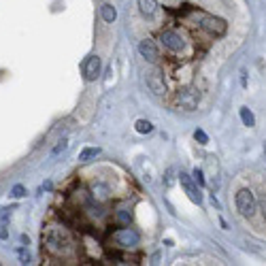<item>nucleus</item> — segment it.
Here are the masks:
<instances>
[{
    "label": "nucleus",
    "mask_w": 266,
    "mask_h": 266,
    "mask_svg": "<svg viewBox=\"0 0 266 266\" xmlns=\"http://www.w3.org/2000/svg\"><path fill=\"white\" fill-rule=\"evenodd\" d=\"M43 243H45V249L54 255H68L75 249L68 230L62 226H47L43 232Z\"/></svg>",
    "instance_id": "obj_1"
},
{
    "label": "nucleus",
    "mask_w": 266,
    "mask_h": 266,
    "mask_svg": "<svg viewBox=\"0 0 266 266\" xmlns=\"http://www.w3.org/2000/svg\"><path fill=\"white\" fill-rule=\"evenodd\" d=\"M11 196H13V198H22V196H26V188H24V186H15V188L11 190Z\"/></svg>",
    "instance_id": "obj_19"
},
{
    "label": "nucleus",
    "mask_w": 266,
    "mask_h": 266,
    "mask_svg": "<svg viewBox=\"0 0 266 266\" xmlns=\"http://www.w3.org/2000/svg\"><path fill=\"white\" fill-rule=\"evenodd\" d=\"M258 209L262 211V215H264V219H266V194H262V196L258 198Z\"/></svg>",
    "instance_id": "obj_20"
},
{
    "label": "nucleus",
    "mask_w": 266,
    "mask_h": 266,
    "mask_svg": "<svg viewBox=\"0 0 266 266\" xmlns=\"http://www.w3.org/2000/svg\"><path fill=\"white\" fill-rule=\"evenodd\" d=\"M117 219H119V221H124V224L130 221V213H128V211H119V213H117Z\"/></svg>",
    "instance_id": "obj_22"
},
{
    "label": "nucleus",
    "mask_w": 266,
    "mask_h": 266,
    "mask_svg": "<svg viewBox=\"0 0 266 266\" xmlns=\"http://www.w3.org/2000/svg\"><path fill=\"white\" fill-rule=\"evenodd\" d=\"M264 149H266V147H264Z\"/></svg>",
    "instance_id": "obj_25"
},
{
    "label": "nucleus",
    "mask_w": 266,
    "mask_h": 266,
    "mask_svg": "<svg viewBox=\"0 0 266 266\" xmlns=\"http://www.w3.org/2000/svg\"><path fill=\"white\" fill-rule=\"evenodd\" d=\"M98 156H100V147H87V149H83V151L79 153V160L81 162H92Z\"/></svg>",
    "instance_id": "obj_14"
},
{
    "label": "nucleus",
    "mask_w": 266,
    "mask_h": 266,
    "mask_svg": "<svg viewBox=\"0 0 266 266\" xmlns=\"http://www.w3.org/2000/svg\"><path fill=\"white\" fill-rule=\"evenodd\" d=\"M202 28L207 30V32H209L211 36H224V34H226V30H228V24L224 22L221 17H213V15H209V17H204V19H202Z\"/></svg>",
    "instance_id": "obj_4"
},
{
    "label": "nucleus",
    "mask_w": 266,
    "mask_h": 266,
    "mask_svg": "<svg viewBox=\"0 0 266 266\" xmlns=\"http://www.w3.org/2000/svg\"><path fill=\"white\" fill-rule=\"evenodd\" d=\"M19 258H22V262H24V264H28V260H30V255L26 253V249H19Z\"/></svg>",
    "instance_id": "obj_24"
},
{
    "label": "nucleus",
    "mask_w": 266,
    "mask_h": 266,
    "mask_svg": "<svg viewBox=\"0 0 266 266\" xmlns=\"http://www.w3.org/2000/svg\"><path fill=\"white\" fill-rule=\"evenodd\" d=\"M192 177H194V181H196L200 188H202V186H207V179H204V175H202V170H200V168H194V175H192Z\"/></svg>",
    "instance_id": "obj_17"
},
{
    "label": "nucleus",
    "mask_w": 266,
    "mask_h": 266,
    "mask_svg": "<svg viewBox=\"0 0 266 266\" xmlns=\"http://www.w3.org/2000/svg\"><path fill=\"white\" fill-rule=\"evenodd\" d=\"M194 139H196L200 145H207V143H209V137L204 135V130H196V132H194Z\"/></svg>",
    "instance_id": "obj_18"
},
{
    "label": "nucleus",
    "mask_w": 266,
    "mask_h": 266,
    "mask_svg": "<svg viewBox=\"0 0 266 266\" xmlns=\"http://www.w3.org/2000/svg\"><path fill=\"white\" fill-rule=\"evenodd\" d=\"M98 75H100V58L90 56L83 64V77H85V81H96Z\"/></svg>",
    "instance_id": "obj_10"
},
{
    "label": "nucleus",
    "mask_w": 266,
    "mask_h": 266,
    "mask_svg": "<svg viewBox=\"0 0 266 266\" xmlns=\"http://www.w3.org/2000/svg\"><path fill=\"white\" fill-rule=\"evenodd\" d=\"M139 54L145 58L147 62H151V64H156L158 60H160V51H158L156 43L149 40V38H145V40H141V43H139Z\"/></svg>",
    "instance_id": "obj_9"
},
{
    "label": "nucleus",
    "mask_w": 266,
    "mask_h": 266,
    "mask_svg": "<svg viewBox=\"0 0 266 266\" xmlns=\"http://www.w3.org/2000/svg\"><path fill=\"white\" fill-rule=\"evenodd\" d=\"M90 194H92V198H94L96 202H107L111 198V190L107 183H92V188H90Z\"/></svg>",
    "instance_id": "obj_11"
},
{
    "label": "nucleus",
    "mask_w": 266,
    "mask_h": 266,
    "mask_svg": "<svg viewBox=\"0 0 266 266\" xmlns=\"http://www.w3.org/2000/svg\"><path fill=\"white\" fill-rule=\"evenodd\" d=\"M160 40H162V45H164L166 49H170V51H181L183 47H186V40H183V36L177 34V32H172V30L162 32Z\"/></svg>",
    "instance_id": "obj_7"
},
{
    "label": "nucleus",
    "mask_w": 266,
    "mask_h": 266,
    "mask_svg": "<svg viewBox=\"0 0 266 266\" xmlns=\"http://www.w3.org/2000/svg\"><path fill=\"white\" fill-rule=\"evenodd\" d=\"M172 175H175V170H172V168H168V172H166V186H172V183H175V179H172Z\"/></svg>",
    "instance_id": "obj_23"
},
{
    "label": "nucleus",
    "mask_w": 266,
    "mask_h": 266,
    "mask_svg": "<svg viewBox=\"0 0 266 266\" xmlns=\"http://www.w3.org/2000/svg\"><path fill=\"white\" fill-rule=\"evenodd\" d=\"M135 128H137V132H141V135H149V132L153 130V126H151V121H147V119H137V124H135Z\"/></svg>",
    "instance_id": "obj_16"
},
{
    "label": "nucleus",
    "mask_w": 266,
    "mask_h": 266,
    "mask_svg": "<svg viewBox=\"0 0 266 266\" xmlns=\"http://www.w3.org/2000/svg\"><path fill=\"white\" fill-rule=\"evenodd\" d=\"M147 85L156 96H164L166 94V83H164V75L158 68H153L147 73Z\"/></svg>",
    "instance_id": "obj_6"
},
{
    "label": "nucleus",
    "mask_w": 266,
    "mask_h": 266,
    "mask_svg": "<svg viewBox=\"0 0 266 266\" xmlns=\"http://www.w3.org/2000/svg\"><path fill=\"white\" fill-rule=\"evenodd\" d=\"M66 145H68V143H66V141H60V143H58V145L54 147V151H51V156H58V153H60V151H64V149H66Z\"/></svg>",
    "instance_id": "obj_21"
},
{
    "label": "nucleus",
    "mask_w": 266,
    "mask_h": 266,
    "mask_svg": "<svg viewBox=\"0 0 266 266\" xmlns=\"http://www.w3.org/2000/svg\"><path fill=\"white\" fill-rule=\"evenodd\" d=\"M179 181H181V186H183V190H186V194H188V196H190V200L192 202H202V194L198 192V188L196 186H194V179L188 175V172H179Z\"/></svg>",
    "instance_id": "obj_8"
},
{
    "label": "nucleus",
    "mask_w": 266,
    "mask_h": 266,
    "mask_svg": "<svg viewBox=\"0 0 266 266\" xmlns=\"http://www.w3.org/2000/svg\"><path fill=\"white\" fill-rule=\"evenodd\" d=\"M239 113H241V119H243V124L245 126H255V117H253V113H251V111L247 109V107H241L239 109Z\"/></svg>",
    "instance_id": "obj_15"
},
{
    "label": "nucleus",
    "mask_w": 266,
    "mask_h": 266,
    "mask_svg": "<svg viewBox=\"0 0 266 266\" xmlns=\"http://www.w3.org/2000/svg\"><path fill=\"white\" fill-rule=\"evenodd\" d=\"M100 15H102V19H105V22L113 24L115 17H117V11H115L113 5H102V7H100Z\"/></svg>",
    "instance_id": "obj_13"
},
{
    "label": "nucleus",
    "mask_w": 266,
    "mask_h": 266,
    "mask_svg": "<svg viewBox=\"0 0 266 266\" xmlns=\"http://www.w3.org/2000/svg\"><path fill=\"white\" fill-rule=\"evenodd\" d=\"M237 209L243 217H253L258 211V200H255L251 190H239L237 192Z\"/></svg>",
    "instance_id": "obj_2"
},
{
    "label": "nucleus",
    "mask_w": 266,
    "mask_h": 266,
    "mask_svg": "<svg viewBox=\"0 0 266 266\" xmlns=\"http://www.w3.org/2000/svg\"><path fill=\"white\" fill-rule=\"evenodd\" d=\"M113 239L117 245H121V247H137L141 237H139V232L137 230H132V228H121L113 234Z\"/></svg>",
    "instance_id": "obj_5"
},
{
    "label": "nucleus",
    "mask_w": 266,
    "mask_h": 266,
    "mask_svg": "<svg viewBox=\"0 0 266 266\" xmlns=\"http://www.w3.org/2000/svg\"><path fill=\"white\" fill-rule=\"evenodd\" d=\"M139 11L145 17H151L153 13L158 11V3H156V0H139Z\"/></svg>",
    "instance_id": "obj_12"
},
{
    "label": "nucleus",
    "mask_w": 266,
    "mask_h": 266,
    "mask_svg": "<svg viewBox=\"0 0 266 266\" xmlns=\"http://www.w3.org/2000/svg\"><path fill=\"white\" fill-rule=\"evenodd\" d=\"M198 92L196 90H192V87H179L177 90V94H175V102H177V107L179 109H186V111H194L198 107Z\"/></svg>",
    "instance_id": "obj_3"
}]
</instances>
